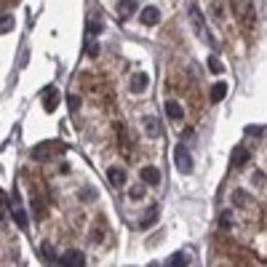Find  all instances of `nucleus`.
<instances>
[{
  "label": "nucleus",
  "instance_id": "obj_1",
  "mask_svg": "<svg viewBox=\"0 0 267 267\" xmlns=\"http://www.w3.org/2000/svg\"><path fill=\"white\" fill-rule=\"evenodd\" d=\"M232 11H235L238 21L246 32H251L257 27V8H254V0H230Z\"/></svg>",
  "mask_w": 267,
  "mask_h": 267
},
{
  "label": "nucleus",
  "instance_id": "obj_2",
  "mask_svg": "<svg viewBox=\"0 0 267 267\" xmlns=\"http://www.w3.org/2000/svg\"><path fill=\"white\" fill-rule=\"evenodd\" d=\"M190 21H192V30H195V35L201 38L203 43H214L211 35H208V27H206V19H203V11L198 8V5H190Z\"/></svg>",
  "mask_w": 267,
  "mask_h": 267
},
{
  "label": "nucleus",
  "instance_id": "obj_3",
  "mask_svg": "<svg viewBox=\"0 0 267 267\" xmlns=\"http://www.w3.org/2000/svg\"><path fill=\"white\" fill-rule=\"evenodd\" d=\"M174 166H177V171H182V174L192 171V155H190V150H187L185 144L174 147Z\"/></svg>",
  "mask_w": 267,
  "mask_h": 267
},
{
  "label": "nucleus",
  "instance_id": "obj_4",
  "mask_svg": "<svg viewBox=\"0 0 267 267\" xmlns=\"http://www.w3.org/2000/svg\"><path fill=\"white\" fill-rule=\"evenodd\" d=\"M59 265H64V267H83V265H86V257H83V251H75V248H72V251H64L59 257Z\"/></svg>",
  "mask_w": 267,
  "mask_h": 267
},
{
  "label": "nucleus",
  "instance_id": "obj_5",
  "mask_svg": "<svg viewBox=\"0 0 267 267\" xmlns=\"http://www.w3.org/2000/svg\"><path fill=\"white\" fill-rule=\"evenodd\" d=\"M161 177H163V174L158 171L155 166H144V168H142V182H144V185H150V187L161 185Z\"/></svg>",
  "mask_w": 267,
  "mask_h": 267
},
{
  "label": "nucleus",
  "instance_id": "obj_6",
  "mask_svg": "<svg viewBox=\"0 0 267 267\" xmlns=\"http://www.w3.org/2000/svg\"><path fill=\"white\" fill-rule=\"evenodd\" d=\"M11 214H14L16 225H19L21 230H27V214H24V208L19 206V201H16V195L11 198Z\"/></svg>",
  "mask_w": 267,
  "mask_h": 267
},
{
  "label": "nucleus",
  "instance_id": "obj_7",
  "mask_svg": "<svg viewBox=\"0 0 267 267\" xmlns=\"http://www.w3.org/2000/svg\"><path fill=\"white\" fill-rule=\"evenodd\" d=\"M142 123H144V131H147V136H163V126H161V121H158V118L147 115Z\"/></svg>",
  "mask_w": 267,
  "mask_h": 267
},
{
  "label": "nucleus",
  "instance_id": "obj_8",
  "mask_svg": "<svg viewBox=\"0 0 267 267\" xmlns=\"http://www.w3.org/2000/svg\"><path fill=\"white\" fill-rule=\"evenodd\" d=\"M107 179H110L112 187H123L126 185V171H123L121 166H112L110 171H107Z\"/></svg>",
  "mask_w": 267,
  "mask_h": 267
},
{
  "label": "nucleus",
  "instance_id": "obj_9",
  "mask_svg": "<svg viewBox=\"0 0 267 267\" xmlns=\"http://www.w3.org/2000/svg\"><path fill=\"white\" fill-rule=\"evenodd\" d=\"M43 107H45L48 112H54L56 107H59V91H56L54 86L45 91V96H43Z\"/></svg>",
  "mask_w": 267,
  "mask_h": 267
},
{
  "label": "nucleus",
  "instance_id": "obj_10",
  "mask_svg": "<svg viewBox=\"0 0 267 267\" xmlns=\"http://www.w3.org/2000/svg\"><path fill=\"white\" fill-rule=\"evenodd\" d=\"M166 115L171 118V121H182V118H185V110H182L179 102L168 99V102H166Z\"/></svg>",
  "mask_w": 267,
  "mask_h": 267
},
{
  "label": "nucleus",
  "instance_id": "obj_11",
  "mask_svg": "<svg viewBox=\"0 0 267 267\" xmlns=\"http://www.w3.org/2000/svg\"><path fill=\"white\" fill-rule=\"evenodd\" d=\"M158 19H161V11H158L155 5H147V8H142V24H155Z\"/></svg>",
  "mask_w": 267,
  "mask_h": 267
},
{
  "label": "nucleus",
  "instance_id": "obj_12",
  "mask_svg": "<svg viewBox=\"0 0 267 267\" xmlns=\"http://www.w3.org/2000/svg\"><path fill=\"white\" fill-rule=\"evenodd\" d=\"M134 11H136V0H121V3H118V16H121V19H128Z\"/></svg>",
  "mask_w": 267,
  "mask_h": 267
},
{
  "label": "nucleus",
  "instance_id": "obj_13",
  "mask_svg": "<svg viewBox=\"0 0 267 267\" xmlns=\"http://www.w3.org/2000/svg\"><path fill=\"white\" fill-rule=\"evenodd\" d=\"M147 83H150V78H147L144 72H136V75L131 78V88H134V91H144Z\"/></svg>",
  "mask_w": 267,
  "mask_h": 267
},
{
  "label": "nucleus",
  "instance_id": "obj_14",
  "mask_svg": "<svg viewBox=\"0 0 267 267\" xmlns=\"http://www.w3.org/2000/svg\"><path fill=\"white\" fill-rule=\"evenodd\" d=\"M225 96H227V83H217V86L211 88V102H214V104H219Z\"/></svg>",
  "mask_w": 267,
  "mask_h": 267
},
{
  "label": "nucleus",
  "instance_id": "obj_15",
  "mask_svg": "<svg viewBox=\"0 0 267 267\" xmlns=\"http://www.w3.org/2000/svg\"><path fill=\"white\" fill-rule=\"evenodd\" d=\"M246 163H248V152L243 147H238L235 155H232V166H246Z\"/></svg>",
  "mask_w": 267,
  "mask_h": 267
},
{
  "label": "nucleus",
  "instance_id": "obj_16",
  "mask_svg": "<svg viewBox=\"0 0 267 267\" xmlns=\"http://www.w3.org/2000/svg\"><path fill=\"white\" fill-rule=\"evenodd\" d=\"M155 217H158V208H155V206H152V208H147V214H144V217H142L139 227H144V230H147V227H150L152 222H155Z\"/></svg>",
  "mask_w": 267,
  "mask_h": 267
},
{
  "label": "nucleus",
  "instance_id": "obj_17",
  "mask_svg": "<svg viewBox=\"0 0 267 267\" xmlns=\"http://www.w3.org/2000/svg\"><path fill=\"white\" fill-rule=\"evenodd\" d=\"M208 72H214V75H219V72H225V64L217 59V56H208Z\"/></svg>",
  "mask_w": 267,
  "mask_h": 267
},
{
  "label": "nucleus",
  "instance_id": "obj_18",
  "mask_svg": "<svg viewBox=\"0 0 267 267\" xmlns=\"http://www.w3.org/2000/svg\"><path fill=\"white\" fill-rule=\"evenodd\" d=\"M41 254H43L45 259H48V262H56V265H59V257H56V251H54V248H51V246H48V243H45V246L41 248Z\"/></svg>",
  "mask_w": 267,
  "mask_h": 267
},
{
  "label": "nucleus",
  "instance_id": "obj_19",
  "mask_svg": "<svg viewBox=\"0 0 267 267\" xmlns=\"http://www.w3.org/2000/svg\"><path fill=\"white\" fill-rule=\"evenodd\" d=\"M0 30H3V35L14 30V16H3V21H0Z\"/></svg>",
  "mask_w": 267,
  "mask_h": 267
},
{
  "label": "nucleus",
  "instance_id": "obj_20",
  "mask_svg": "<svg viewBox=\"0 0 267 267\" xmlns=\"http://www.w3.org/2000/svg\"><path fill=\"white\" fill-rule=\"evenodd\" d=\"M128 195H131L134 201H142V195H144V187H142V185H136V187H131V190H128Z\"/></svg>",
  "mask_w": 267,
  "mask_h": 267
},
{
  "label": "nucleus",
  "instance_id": "obj_21",
  "mask_svg": "<svg viewBox=\"0 0 267 267\" xmlns=\"http://www.w3.org/2000/svg\"><path fill=\"white\" fill-rule=\"evenodd\" d=\"M102 30H104V27H102V21H99V19H94V21L88 19V32H94V35H99Z\"/></svg>",
  "mask_w": 267,
  "mask_h": 267
},
{
  "label": "nucleus",
  "instance_id": "obj_22",
  "mask_svg": "<svg viewBox=\"0 0 267 267\" xmlns=\"http://www.w3.org/2000/svg\"><path fill=\"white\" fill-rule=\"evenodd\" d=\"M168 265H179V267H185V265H187V257H185V254H174V257L168 259Z\"/></svg>",
  "mask_w": 267,
  "mask_h": 267
},
{
  "label": "nucleus",
  "instance_id": "obj_23",
  "mask_svg": "<svg viewBox=\"0 0 267 267\" xmlns=\"http://www.w3.org/2000/svg\"><path fill=\"white\" fill-rule=\"evenodd\" d=\"M67 104H70V110H78V107H81V96H67Z\"/></svg>",
  "mask_w": 267,
  "mask_h": 267
},
{
  "label": "nucleus",
  "instance_id": "obj_24",
  "mask_svg": "<svg viewBox=\"0 0 267 267\" xmlns=\"http://www.w3.org/2000/svg\"><path fill=\"white\" fill-rule=\"evenodd\" d=\"M232 203H235V206H243V203H246V192L238 190L235 195H232Z\"/></svg>",
  "mask_w": 267,
  "mask_h": 267
},
{
  "label": "nucleus",
  "instance_id": "obj_25",
  "mask_svg": "<svg viewBox=\"0 0 267 267\" xmlns=\"http://www.w3.org/2000/svg\"><path fill=\"white\" fill-rule=\"evenodd\" d=\"M86 54L88 56H96V54H99V43H91L88 48H86Z\"/></svg>",
  "mask_w": 267,
  "mask_h": 267
},
{
  "label": "nucleus",
  "instance_id": "obj_26",
  "mask_svg": "<svg viewBox=\"0 0 267 267\" xmlns=\"http://www.w3.org/2000/svg\"><path fill=\"white\" fill-rule=\"evenodd\" d=\"M219 222H222V227H230V211H222V217H219Z\"/></svg>",
  "mask_w": 267,
  "mask_h": 267
}]
</instances>
